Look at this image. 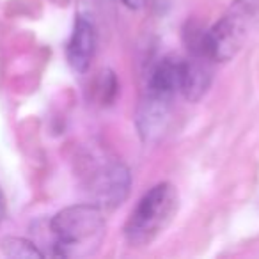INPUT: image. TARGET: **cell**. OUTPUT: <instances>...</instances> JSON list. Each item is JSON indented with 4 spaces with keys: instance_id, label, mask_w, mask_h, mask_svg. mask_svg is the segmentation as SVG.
Segmentation results:
<instances>
[{
    "instance_id": "obj_10",
    "label": "cell",
    "mask_w": 259,
    "mask_h": 259,
    "mask_svg": "<svg viewBox=\"0 0 259 259\" xmlns=\"http://www.w3.org/2000/svg\"><path fill=\"white\" fill-rule=\"evenodd\" d=\"M119 93V83L110 69H103L96 80V96L101 105H110Z\"/></svg>"
},
{
    "instance_id": "obj_1",
    "label": "cell",
    "mask_w": 259,
    "mask_h": 259,
    "mask_svg": "<svg viewBox=\"0 0 259 259\" xmlns=\"http://www.w3.org/2000/svg\"><path fill=\"white\" fill-rule=\"evenodd\" d=\"M103 213L93 202L61 209L50 222V231L55 238L54 254L62 257L94 254L105 236Z\"/></svg>"
},
{
    "instance_id": "obj_6",
    "label": "cell",
    "mask_w": 259,
    "mask_h": 259,
    "mask_svg": "<svg viewBox=\"0 0 259 259\" xmlns=\"http://www.w3.org/2000/svg\"><path fill=\"white\" fill-rule=\"evenodd\" d=\"M98 34L93 20L85 15H78L75 20L73 34L69 37L66 55L71 68L78 73H85L96 54Z\"/></svg>"
},
{
    "instance_id": "obj_7",
    "label": "cell",
    "mask_w": 259,
    "mask_h": 259,
    "mask_svg": "<svg viewBox=\"0 0 259 259\" xmlns=\"http://www.w3.org/2000/svg\"><path fill=\"white\" fill-rule=\"evenodd\" d=\"M211 59L204 57V55H190V59L185 61L180 93H183V96L192 103L202 100L204 94L208 93L209 85H211Z\"/></svg>"
},
{
    "instance_id": "obj_3",
    "label": "cell",
    "mask_w": 259,
    "mask_h": 259,
    "mask_svg": "<svg viewBox=\"0 0 259 259\" xmlns=\"http://www.w3.org/2000/svg\"><path fill=\"white\" fill-rule=\"evenodd\" d=\"M85 187L93 204L103 211H112L126 201L132 187V174L128 167L119 160L98 156V162H91L85 174Z\"/></svg>"
},
{
    "instance_id": "obj_9",
    "label": "cell",
    "mask_w": 259,
    "mask_h": 259,
    "mask_svg": "<svg viewBox=\"0 0 259 259\" xmlns=\"http://www.w3.org/2000/svg\"><path fill=\"white\" fill-rule=\"evenodd\" d=\"M2 250L9 257H43V252L32 241L23 238H6L2 241Z\"/></svg>"
},
{
    "instance_id": "obj_5",
    "label": "cell",
    "mask_w": 259,
    "mask_h": 259,
    "mask_svg": "<svg viewBox=\"0 0 259 259\" xmlns=\"http://www.w3.org/2000/svg\"><path fill=\"white\" fill-rule=\"evenodd\" d=\"M172 100L174 98L151 91H146L141 98L135 112V126L144 142H156L165 134L172 112Z\"/></svg>"
},
{
    "instance_id": "obj_2",
    "label": "cell",
    "mask_w": 259,
    "mask_h": 259,
    "mask_svg": "<svg viewBox=\"0 0 259 259\" xmlns=\"http://www.w3.org/2000/svg\"><path fill=\"white\" fill-rule=\"evenodd\" d=\"M180 209V192L172 183H158L137 202L124 226V240L130 247H149L172 224Z\"/></svg>"
},
{
    "instance_id": "obj_11",
    "label": "cell",
    "mask_w": 259,
    "mask_h": 259,
    "mask_svg": "<svg viewBox=\"0 0 259 259\" xmlns=\"http://www.w3.org/2000/svg\"><path fill=\"white\" fill-rule=\"evenodd\" d=\"M122 4H124L128 9L139 11V9H142L146 4H148V0H122Z\"/></svg>"
},
{
    "instance_id": "obj_4",
    "label": "cell",
    "mask_w": 259,
    "mask_h": 259,
    "mask_svg": "<svg viewBox=\"0 0 259 259\" xmlns=\"http://www.w3.org/2000/svg\"><path fill=\"white\" fill-rule=\"evenodd\" d=\"M250 11L243 2H236L231 9L213 23L204 34V50L211 61L227 62L240 52L247 39Z\"/></svg>"
},
{
    "instance_id": "obj_8",
    "label": "cell",
    "mask_w": 259,
    "mask_h": 259,
    "mask_svg": "<svg viewBox=\"0 0 259 259\" xmlns=\"http://www.w3.org/2000/svg\"><path fill=\"white\" fill-rule=\"evenodd\" d=\"M183 68H185L183 59L172 57V55H167V57L160 59V61L153 66L151 73H149L146 91L174 98L176 93L181 91Z\"/></svg>"
},
{
    "instance_id": "obj_12",
    "label": "cell",
    "mask_w": 259,
    "mask_h": 259,
    "mask_svg": "<svg viewBox=\"0 0 259 259\" xmlns=\"http://www.w3.org/2000/svg\"><path fill=\"white\" fill-rule=\"evenodd\" d=\"M4 217V197H2V190H0V220Z\"/></svg>"
}]
</instances>
